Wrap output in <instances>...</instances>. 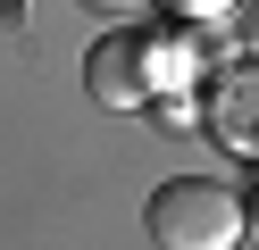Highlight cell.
I'll return each mask as SVG.
<instances>
[{"label":"cell","mask_w":259,"mask_h":250,"mask_svg":"<svg viewBox=\"0 0 259 250\" xmlns=\"http://www.w3.org/2000/svg\"><path fill=\"white\" fill-rule=\"evenodd\" d=\"M242 233H251L242 200L209 175H176L151 192V242H167V250H234Z\"/></svg>","instance_id":"1"},{"label":"cell","mask_w":259,"mask_h":250,"mask_svg":"<svg viewBox=\"0 0 259 250\" xmlns=\"http://www.w3.org/2000/svg\"><path fill=\"white\" fill-rule=\"evenodd\" d=\"M84 83H92V100L101 109H151V42L142 33H101L92 42V59H84Z\"/></svg>","instance_id":"2"},{"label":"cell","mask_w":259,"mask_h":250,"mask_svg":"<svg viewBox=\"0 0 259 250\" xmlns=\"http://www.w3.org/2000/svg\"><path fill=\"white\" fill-rule=\"evenodd\" d=\"M209 133H218L234 159H259V59L226 67L209 83Z\"/></svg>","instance_id":"3"},{"label":"cell","mask_w":259,"mask_h":250,"mask_svg":"<svg viewBox=\"0 0 259 250\" xmlns=\"http://www.w3.org/2000/svg\"><path fill=\"white\" fill-rule=\"evenodd\" d=\"M151 100H159V109H151V117H159V125H176V133H184V125H192V117H201V109H192V100H184V92H151Z\"/></svg>","instance_id":"4"},{"label":"cell","mask_w":259,"mask_h":250,"mask_svg":"<svg viewBox=\"0 0 259 250\" xmlns=\"http://www.w3.org/2000/svg\"><path fill=\"white\" fill-rule=\"evenodd\" d=\"M242 225H251V233H259V192H251V200H242Z\"/></svg>","instance_id":"5"},{"label":"cell","mask_w":259,"mask_h":250,"mask_svg":"<svg viewBox=\"0 0 259 250\" xmlns=\"http://www.w3.org/2000/svg\"><path fill=\"white\" fill-rule=\"evenodd\" d=\"M184 9H218V0H184Z\"/></svg>","instance_id":"6"}]
</instances>
